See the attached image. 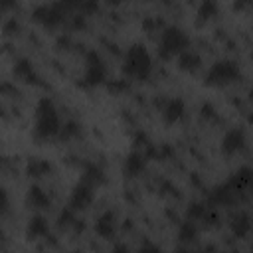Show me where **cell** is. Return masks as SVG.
<instances>
[{"label":"cell","mask_w":253,"mask_h":253,"mask_svg":"<svg viewBox=\"0 0 253 253\" xmlns=\"http://www.w3.org/2000/svg\"><path fill=\"white\" fill-rule=\"evenodd\" d=\"M136 253H162V251H160V247H156V245H152V243H146V245H142Z\"/></svg>","instance_id":"29"},{"label":"cell","mask_w":253,"mask_h":253,"mask_svg":"<svg viewBox=\"0 0 253 253\" xmlns=\"http://www.w3.org/2000/svg\"><path fill=\"white\" fill-rule=\"evenodd\" d=\"M85 180H87L89 186H93V184L99 186V184L105 182V174H103V170H101L99 166L91 164V166H87V170H85Z\"/></svg>","instance_id":"23"},{"label":"cell","mask_w":253,"mask_h":253,"mask_svg":"<svg viewBox=\"0 0 253 253\" xmlns=\"http://www.w3.org/2000/svg\"><path fill=\"white\" fill-rule=\"evenodd\" d=\"M196 235H198V227H196V223L194 221H182L180 223V229H178V237H180V241L182 243H188V241H194L196 239Z\"/></svg>","instance_id":"20"},{"label":"cell","mask_w":253,"mask_h":253,"mask_svg":"<svg viewBox=\"0 0 253 253\" xmlns=\"http://www.w3.org/2000/svg\"><path fill=\"white\" fill-rule=\"evenodd\" d=\"M65 12L67 6L65 2H53V4H40L34 8L32 16L36 22L47 26V28H57L63 20H65Z\"/></svg>","instance_id":"5"},{"label":"cell","mask_w":253,"mask_h":253,"mask_svg":"<svg viewBox=\"0 0 253 253\" xmlns=\"http://www.w3.org/2000/svg\"><path fill=\"white\" fill-rule=\"evenodd\" d=\"M18 30H20V24H18L14 18H10V20L4 24V32H6V34H14V32H18Z\"/></svg>","instance_id":"26"},{"label":"cell","mask_w":253,"mask_h":253,"mask_svg":"<svg viewBox=\"0 0 253 253\" xmlns=\"http://www.w3.org/2000/svg\"><path fill=\"white\" fill-rule=\"evenodd\" d=\"M12 71H14V75H16L18 79H24V81H28V83H38V75H36V71H34L30 59H26V57L18 59Z\"/></svg>","instance_id":"14"},{"label":"cell","mask_w":253,"mask_h":253,"mask_svg":"<svg viewBox=\"0 0 253 253\" xmlns=\"http://www.w3.org/2000/svg\"><path fill=\"white\" fill-rule=\"evenodd\" d=\"M95 198V192H93V186H89L87 182H79L73 190H71V196H69V210H85L91 206Z\"/></svg>","instance_id":"7"},{"label":"cell","mask_w":253,"mask_h":253,"mask_svg":"<svg viewBox=\"0 0 253 253\" xmlns=\"http://www.w3.org/2000/svg\"><path fill=\"white\" fill-rule=\"evenodd\" d=\"M128 85L125 83V81H111L109 83V91H113V93H121V91H125Z\"/></svg>","instance_id":"27"},{"label":"cell","mask_w":253,"mask_h":253,"mask_svg":"<svg viewBox=\"0 0 253 253\" xmlns=\"http://www.w3.org/2000/svg\"><path fill=\"white\" fill-rule=\"evenodd\" d=\"M215 14H217V4H215L213 0H206V2H202L200 8H198L200 20H210V18H213Z\"/></svg>","instance_id":"24"},{"label":"cell","mask_w":253,"mask_h":253,"mask_svg":"<svg viewBox=\"0 0 253 253\" xmlns=\"http://www.w3.org/2000/svg\"><path fill=\"white\" fill-rule=\"evenodd\" d=\"M233 200H235V192L227 186V182L221 184V186H217V188H213V192L210 194V202L211 204L229 206V204H233Z\"/></svg>","instance_id":"15"},{"label":"cell","mask_w":253,"mask_h":253,"mask_svg":"<svg viewBox=\"0 0 253 253\" xmlns=\"http://www.w3.org/2000/svg\"><path fill=\"white\" fill-rule=\"evenodd\" d=\"M174 253H190V251H188V249H184V247H180V249H176Z\"/></svg>","instance_id":"34"},{"label":"cell","mask_w":253,"mask_h":253,"mask_svg":"<svg viewBox=\"0 0 253 253\" xmlns=\"http://www.w3.org/2000/svg\"><path fill=\"white\" fill-rule=\"evenodd\" d=\"M144 166H146V154H142V152H138V150H132V152H128V154L125 156L123 172H125L126 176L134 178V176H138V174L144 170Z\"/></svg>","instance_id":"10"},{"label":"cell","mask_w":253,"mask_h":253,"mask_svg":"<svg viewBox=\"0 0 253 253\" xmlns=\"http://www.w3.org/2000/svg\"><path fill=\"white\" fill-rule=\"evenodd\" d=\"M59 128H61V121L53 101L49 97H42L36 105V126H34L36 138L40 140L53 138L59 134Z\"/></svg>","instance_id":"1"},{"label":"cell","mask_w":253,"mask_h":253,"mask_svg":"<svg viewBox=\"0 0 253 253\" xmlns=\"http://www.w3.org/2000/svg\"><path fill=\"white\" fill-rule=\"evenodd\" d=\"M251 180V168L249 166H241L237 172H233V176L227 180V186L237 194L239 190H243Z\"/></svg>","instance_id":"16"},{"label":"cell","mask_w":253,"mask_h":253,"mask_svg":"<svg viewBox=\"0 0 253 253\" xmlns=\"http://www.w3.org/2000/svg\"><path fill=\"white\" fill-rule=\"evenodd\" d=\"M134 140H136V142H134V144H146V134H144V132H142V134H140V132H138V134H136V138H134Z\"/></svg>","instance_id":"33"},{"label":"cell","mask_w":253,"mask_h":253,"mask_svg":"<svg viewBox=\"0 0 253 253\" xmlns=\"http://www.w3.org/2000/svg\"><path fill=\"white\" fill-rule=\"evenodd\" d=\"M115 231H117L115 211H103L95 219V233L103 239H111V237H115Z\"/></svg>","instance_id":"9"},{"label":"cell","mask_w":253,"mask_h":253,"mask_svg":"<svg viewBox=\"0 0 253 253\" xmlns=\"http://www.w3.org/2000/svg\"><path fill=\"white\" fill-rule=\"evenodd\" d=\"M239 77H241V69L233 59H219L208 69L204 83L210 87H223L233 83Z\"/></svg>","instance_id":"4"},{"label":"cell","mask_w":253,"mask_h":253,"mask_svg":"<svg viewBox=\"0 0 253 253\" xmlns=\"http://www.w3.org/2000/svg\"><path fill=\"white\" fill-rule=\"evenodd\" d=\"M111 253H128V247H126L125 243H117V245L111 249Z\"/></svg>","instance_id":"32"},{"label":"cell","mask_w":253,"mask_h":253,"mask_svg":"<svg viewBox=\"0 0 253 253\" xmlns=\"http://www.w3.org/2000/svg\"><path fill=\"white\" fill-rule=\"evenodd\" d=\"M49 162H45V160H40V158H32L30 160V164H28V168H26V172H28V176H34V178H40V176H43V174H47L49 172Z\"/></svg>","instance_id":"19"},{"label":"cell","mask_w":253,"mask_h":253,"mask_svg":"<svg viewBox=\"0 0 253 253\" xmlns=\"http://www.w3.org/2000/svg\"><path fill=\"white\" fill-rule=\"evenodd\" d=\"M71 221H75L73 215H71V210L61 211V215H59V225H67V223H71Z\"/></svg>","instance_id":"28"},{"label":"cell","mask_w":253,"mask_h":253,"mask_svg":"<svg viewBox=\"0 0 253 253\" xmlns=\"http://www.w3.org/2000/svg\"><path fill=\"white\" fill-rule=\"evenodd\" d=\"M8 206H10L8 192H6V188H2V186H0V213H4V211L8 210Z\"/></svg>","instance_id":"25"},{"label":"cell","mask_w":253,"mask_h":253,"mask_svg":"<svg viewBox=\"0 0 253 253\" xmlns=\"http://www.w3.org/2000/svg\"><path fill=\"white\" fill-rule=\"evenodd\" d=\"M47 233H49V223H47V219L43 215L38 213V215H32L28 219V227H26L28 239H40V237H43Z\"/></svg>","instance_id":"12"},{"label":"cell","mask_w":253,"mask_h":253,"mask_svg":"<svg viewBox=\"0 0 253 253\" xmlns=\"http://www.w3.org/2000/svg\"><path fill=\"white\" fill-rule=\"evenodd\" d=\"M186 213H188V219H190V221L206 219V217H208V208H206V204H202V202H192V204L188 206Z\"/></svg>","instance_id":"21"},{"label":"cell","mask_w":253,"mask_h":253,"mask_svg":"<svg viewBox=\"0 0 253 253\" xmlns=\"http://www.w3.org/2000/svg\"><path fill=\"white\" fill-rule=\"evenodd\" d=\"M79 8H81L85 14H89V12L97 10V2H79Z\"/></svg>","instance_id":"30"},{"label":"cell","mask_w":253,"mask_h":253,"mask_svg":"<svg viewBox=\"0 0 253 253\" xmlns=\"http://www.w3.org/2000/svg\"><path fill=\"white\" fill-rule=\"evenodd\" d=\"M202 65V57L196 53V51H182L180 53V57H178V67L182 69V71H196L198 67Z\"/></svg>","instance_id":"18"},{"label":"cell","mask_w":253,"mask_h":253,"mask_svg":"<svg viewBox=\"0 0 253 253\" xmlns=\"http://www.w3.org/2000/svg\"><path fill=\"white\" fill-rule=\"evenodd\" d=\"M231 231L235 237H247L251 231V217L247 211H237L231 219Z\"/></svg>","instance_id":"13"},{"label":"cell","mask_w":253,"mask_h":253,"mask_svg":"<svg viewBox=\"0 0 253 253\" xmlns=\"http://www.w3.org/2000/svg\"><path fill=\"white\" fill-rule=\"evenodd\" d=\"M202 115H204V117H213V115H215V113H213V107H211L210 103L202 105Z\"/></svg>","instance_id":"31"},{"label":"cell","mask_w":253,"mask_h":253,"mask_svg":"<svg viewBox=\"0 0 253 253\" xmlns=\"http://www.w3.org/2000/svg\"><path fill=\"white\" fill-rule=\"evenodd\" d=\"M26 200H28V206L30 208H47L49 206V196L40 186H36V184L28 188Z\"/></svg>","instance_id":"17"},{"label":"cell","mask_w":253,"mask_h":253,"mask_svg":"<svg viewBox=\"0 0 253 253\" xmlns=\"http://www.w3.org/2000/svg\"><path fill=\"white\" fill-rule=\"evenodd\" d=\"M81 132V125L77 123V121H67V123H63L61 125V128H59V138H63V140H67V138H73V136H77Z\"/></svg>","instance_id":"22"},{"label":"cell","mask_w":253,"mask_h":253,"mask_svg":"<svg viewBox=\"0 0 253 253\" xmlns=\"http://www.w3.org/2000/svg\"><path fill=\"white\" fill-rule=\"evenodd\" d=\"M245 148V130L235 126V128H229L223 136H221V152L231 156L239 150Z\"/></svg>","instance_id":"8"},{"label":"cell","mask_w":253,"mask_h":253,"mask_svg":"<svg viewBox=\"0 0 253 253\" xmlns=\"http://www.w3.org/2000/svg\"><path fill=\"white\" fill-rule=\"evenodd\" d=\"M85 59H87V67H85V75H83V85H87V87L101 85L107 79V65H105L103 57L95 49H91V51H87Z\"/></svg>","instance_id":"6"},{"label":"cell","mask_w":253,"mask_h":253,"mask_svg":"<svg viewBox=\"0 0 253 253\" xmlns=\"http://www.w3.org/2000/svg\"><path fill=\"white\" fill-rule=\"evenodd\" d=\"M184 113H186V103H184V99H180V97L170 99V101L164 105V109H162V117H164V123H166V125L178 123V121L184 117Z\"/></svg>","instance_id":"11"},{"label":"cell","mask_w":253,"mask_h":253,"mask_svg":"<svg viewBox=\"0 0 253 253\" xmlns=\"http://www.w3.org/2000/svg\"><path fill=\"white\" fill-rule=\"evenodd\" d=\"M188 43H190V38H188V34H186L182 28H178V26H166V28L162 30V34H160L158 57L164 59V61H168V59H172L176 53L186 51Z\"/></svg>","instance_id":"3"},{"label":"cell","mask_w":253,"mask_h":253,"mask_svg":"<svg viewBox=\"0 0 253 253\" xmlns=\"http://www.w3.org/2000/svg\"><path fill=\"white\" fill-rule=\"evenodd\" d=\"M123 73L126 77L146 81L152 73V57L146 49L144 43H132L125 51V61H123Z\"/></svg>","instance_id":"2"}]
</instances>
